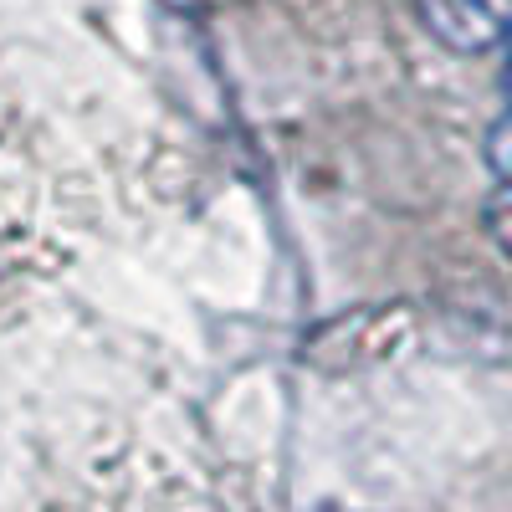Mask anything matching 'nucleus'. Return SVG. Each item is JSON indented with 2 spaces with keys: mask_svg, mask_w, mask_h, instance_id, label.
I'll return each instance as SVG.
<instances>
[{
  "mask_svg": "<svg viewBox=\"0 0 512 512\" xmlns=\"http://www.w3.org/2000/svg\"><path fill=\"white\" fill-rule=\"evenodd\" d=\"M415 11L441 47L477 57L512 36V0H415Z\"/></svg>",
  "mask_w": 512,
  "mask_h": 512,
  "instance_id": "nucleus-1",
  "label": "nucleus"
},
{
  "mask_svg": "<svg viewBox=\"0 0 512 512\" xmlns=\"http://www.w3.org/2000/svg\"><path fill=\"white\" fill-rule=\"evenodd\" d=\"M487 231H492V241L512 256V185H507V180H502L497 195L487 200Z\"/></svg>",
  "mask_w": 512,
  "mask_h": 512,
  "instance_id": "nucleus-2",
  "label": "nucleus"
},
{
  "mask_svg": "<svg viewBox=\"0 0 512 512\" xmlns=\"http://www.w3.org/2000/svg\"><path fill=\"white\" fill-rule=\"evenodd\" d=\"M487 164L497 169V180H507L512 185V113L487 134Z\"/></svg>",
  "mask_w": 512,
  "mask_h": 512,
  "instance_id": "nucleus-3",
  "label": "nucleus"
},
{
  "mask_svg": "<svg viewBox=\"0 0 512 512\" xmlns=\"http://www.w3.org/2000/svg\"><path fill=\"white\" fill-rule=\"evenodd\" d=\"M502 88H507V103H512V62H507V72H502Z\"/></svg>",
  "mask_w": 512,
  "mask_h": 512,
  "instance_id": "nucleus-4",
  "label": "nucleus"
}]
</instances>
